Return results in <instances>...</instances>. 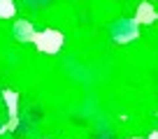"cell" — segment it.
I'll return each instance as SVG.
<instances>
[{
	"label": "cell",
	"instance_id": "cell-1",
	"mask_svg": "<svg viewBox=\"0 0 158 139\" xmlns=\"http://www.w3.org/2000/svg\"><path fill=\"white\" fill-rule=\"evenodd\" d=\"M30 40L37 44V49L47 51V54H56L63 44V35L56 33V30H47V33H30Z\"/></svg>",
	"mask_w": 158,
	"mask_h": 139
},
{
	"label": "cell",
	"instance_id": "cell-2",
	"mask_svg": "<svg viewBox=\"0 0 158 139\" xmlns=\"http://www.w3.org/2000/svg\"><path fill=\"white\" fill-rule=\"evenodd\" d=\"M14 16V2L12 0H0V19Z\"/></svg>",
	"mask_w": 158,
	"mask_h": 139
},
{
	"label": "cell",
	"instance_id": "cell-3",
	"mask_svg": "<svg viewBox=\"0 0 158 139\" xmlns=\"http://www.w3.org/2000/svg\"><path fill=\"white\" fill-rule=\"evenodd\" d=\"M144 16H149V21H153L156 12H153L149 5H142V7H139V14H137V19H139V21H144Z\"/></svg>",
	"mask_w": 158,
	"mask_h": 139
},
{
	"label": "cell",
	"instance_id": "cell-4",
	"mask_svg": "<svg viewBox=\"0 0 158 139\" xmlns=\"http://www.w3.org/2000/svg\"><path fill=\"white\" fill-rule=\"evenodd\" d=\"M133 139H139V137H133Z\"/></svg>",
	"mask_w": 158,
	"mask_h": 139
}]
</instances>
